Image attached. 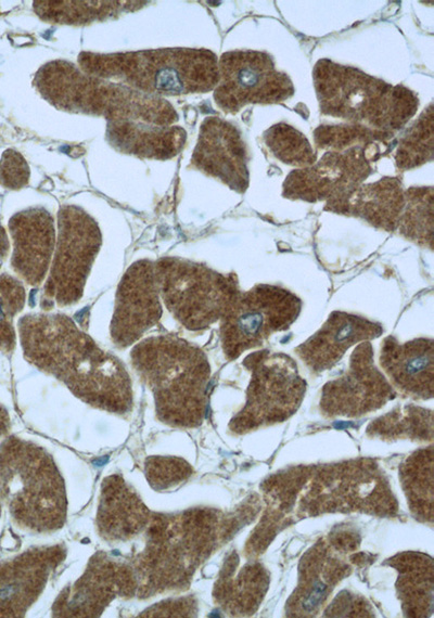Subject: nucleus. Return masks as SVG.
Instances as JSON below:
<instances>
[{
	"label": "nucleus",
	"instance_id": "nucleus-1",
	"mask_svg": "<svg viewBox=\"0 0 434 618\" xmlns=\"http://www.w3.org/2000/svg\"><path fill=\"white\" fill-rule=\"evenodd\" d=\"M17 330L25 359L63 382L84 402L116 414L131 410V381L125 365L69 317L30 313L18 320Z\"/></svg>",
	"mask_w": 434,
	"mask_h": 618
},
{
	"label": "nucleus",
	"instance_id": "nucleus-2",
	"mask_svg": "<svg viewBox=\"0 0 434 618\" xmlns=\"http://www.w3.org/2000/svg\"><path fill=\"white\" fill-rule=\"evenodd\" d=\"M130 359L153 394L161 422L176 427L202 423L210 365L200 347L176 335L151 336L131 349Z\"/></svg>",
	"mask_w": 434,
	"mask_h": 618
},
{
	"label": "nucleus",
	"instance_id": "nucleus-3",
	"mask_svg": "<svg viewBox=\"0 0 434 618\" xmlns=\"http://www.w3.org/2000/svg\"><path fill=\"white\" fill-rule=\"evenodd\" d=\"M79 68L153 96L203 93L219 81L218 59L206 49L163 48L118 53L81 52Z\"/></svg>",
	"mask_w": 434,
	"mask_h": 618
},
{
	"label": "nucleus",
	"instance_id": "nucleus-4",
	"mask_svg": "<svg viewBox=\"0 0 434 618\" xmlns=\"http://www.w3.org/2000/svg\"><path fill=\"white\" fill-rule=\"evenodd\" d=\"M34 86L46 101L66 112L102 116L107 121L133 120L157 126H171L178 120L167 100L89 75L65 60L42 65Z\"/></svg>",
	"mask_w": 434,
	"mask_h": 618
},
{
	"label": "nucleus",
	"instance_id": "nucleus-5",
	"mask_svg": "<svg viewBox=\"0 0 434 618\" xmlns=\"http://www.w3.org/2000/svg\"><path fill=\"white\" fill-rule=\"evenodd\" d=\"M0 499L20 527L50 532L66 520L65 485L51 455L11 436L0 443Z\"/></svg>",
	"mask_w": 434,
	"mask_h": 618
},
{
	"label": "nucleus",
	"instance_id": "nucleus-6",
	"mask_svg": "<svg viewBox=\"0 0 434 618\" xmlns=\"http://www.w3.org/2000/svg\"><path fill=\"white\" fill-rule=\"evenodd\" d=\"M312 78L322 114L375 130H399L419 106L417 95L408 88L327 59L316 63Z\"/></svg>",
	"mask_w": 434,
	"mask_h": 618
},
{
	"label": "nucleus",
	"instance_id": "nucleus-7",
	"mask_svg": "<svg viewBox=\"0 0 434 618\" xmlns=\"http://www.w3.org/2000/svg\"><path fill=\"white\" fill-rule=\"evenodd\" d=\"M210 520L201 513L152 516L144 549L131 565L136 595L179 588L210 544Z\"/></svg>",
	"mask_w": 434,
	"mask_h": 618
},
{
	"label": "nucleus",
	"instance_id": "nucleus-8",
	"mask_svg": "<svg viewBox=\"0 0 434 618\" xmlns=\"http://www.w3.org/2000/svg\"><path fill=\"white\" fill-rule=\"evenodd\" d=\"M154 262L161 299L189 331H204L218 322L241 291L234 272L221 273L179 257Z\"/></svg>",
	"mask_w": 434,
	"mask_h": 618
},
{
	"label": "nucleus",
	"instance_id": "nucleus-9",
	"mask_svg": "<svg viewBox=\"0 0 434 618\" xmlns=\"http://www.w3.org/2000/svg\"><path fill=\"white\" fill-rule=\"evenodd\" d=\"M302 300L291 291L259 283L240 291L219 320L221 348L227 360L261 346L273 333L286 331L298 318Z\"/></svg>",
	"mask_w": 434,
	"mask_h": 618
},
{
	"label": "nucleus",
	"instance_id": "nucleus-10",
	"mask_svg": "<svg viewBox=\"0 0 434 618\" xmlns=\"http://www.w3.org/2000/svg\"><path fill=\"white\" fill-rule=\"evenodd\" d=\"M242 364L251 372L246 402L230 422L242 433L279 423L295 413L306 390L295 360L284 352L260 349L248 353Z\"/></svg>",
	"mask_w": 434,
	"mask_h": 618
},
{
	"label": "nucleus",
	"instance_id": "nucleus-11",
	"mask_svg": "<svg viewBox=\"0 0 434 618\" xmlns=\"http://www.w3.org/2000/svg\"><path fill=\"white\" fill-rule=\"evenodd\" d=\"M102 245L98 222L81 207L64 205L58 211V236L43 301L59 306L77 302Z\"/></svg>",
	"mask_w": 434,
	"mask_h": 618
},
{
	"label": "nucleus",
	"instance_id": "nucleus-12",
	"mask_svg": "<svg viewBox=\"0 0 434 618\" xmlns=\"http://www.w3.org/2000/svg\"><path fill=\"white\" fill-rule=\"evenodd\" d=\"M219 81L214 100L219 108L234 114L247 104H272L291 98L294 87L265 52L235 50L218 60Z\"/></svg>",
	"mask_w": 434,
	"mask_h": 618
},
{
	"label": "nucleus",
	"instance_id": "nucleus-13",
	"mask_svg": "<svg viewBox=\"0 0 434 618\" xmlns=\"http://www.w3.org/2000/svg\"><path fill=\"white\" fill-rule=\"evenodd\" d=\"M381 153L376 144L328 151L314 165L292 170L283 182L282 195L308 203L337 201L360 185Z\"/></svg>",
	"mask_w": 434,
	"mask_h": 618
},
{
	"label": "nucleus",
	"instance_id": "nucleus-14",
	"mask_svg": "<svg viewBox=\"0 0 434 618\" xmlns=\"http://www.w3.org/2000/svg\"><path fill=\"white\" fill-rule=\"evenodd\" d=\"M373 358L374 350L369 340L355 347L347 371L322 388L320 409L326 416H360L395 398V390Z\"/></svg>",
	"mask_w": 434,
	"mask_h": 618
},
{
	"label": "nucleus",
	"instance_id": "nucleus-15",
	"mask_svg": "<svg viewBox=\"0 0 434 618\" xmlns=\"http://www.w3.org/2000/svg\"><path fill=\"white\" fill-rule=\"evenodd\" d=\"M162 314L155 262L137 260L126 270L117 287L110 325L113 343L119 348L135 344Z\"/></svg>",
	"mask_w": 434,
	"mask_h": 618
},
{
	"label": "nucleus",
	"instance_id": "nucleus-16",
	"mask_svg": "<svg viewBox=\"0 0 434 618\" xmlns=\"http://www.w3.org/2000/svg\"><path fill=\"white\" fill-rule=\"evenodd\" d=\"M136 593L137 582L131 566L97 554L74 587L60 595L54 611L58 616L95 617L116 596Z\"/></svg>",
	"mask_w": 434,
	"mask_h": 618
},
{
	"label": "nucleus",
	"instance_id": "nucleus-17",
	"mask_svg": "<svg viewBox=\"0 0 434 618\" xmlns=\"http://www.w3.org/2000/svg\"><path fill=\"white\" fill-rule=\"evenodd\" d=\"M247 151L241 133L220 117H207L201 125L191 163L230 189L244 193L248 186Z\"/></svg>",
	"mask_w": 434,
	"mask_h": 618
},
{
	"label": "nucleus",
	"instance_id": "nucleus-18",
	"mask_svg": "<svg viewBox=\"0 0 434 618\" xmlns=\"http://www.w3.org/2000/svg\"><path fill=\"white\" fill-rule=\"evenodd\" d=\"M64 555V551L54 545L33 549L0 562V617L24 616Z\"/></svg>",
	"mask_w": 434,
	"mask_h": 618
},
{
	"label": "nucleus",
	"instance_id": "nucleus-19",
	"mask_svg": "<svg viewBox=\"0 0 434 618\" xmlns=\"http://www.w3.org/2000/svg\"><path fill=\"white\" fill-rule=\"evenodd\" d=\"M9 230L13 240L12 269L27 284H41L55 248L53 217L42 207L26 208L10 218Z\"/></svg>",
	"mask_w": 434,
	"mask_h": 618
},
{
	"label": "nucleus",
	"instance_id": "nucleus-20",
	"mask_svg": "<svg viewBox=\"0 0 434 618\" xmlns=\"http://www.w3.org/2000/svg\"><path fill=\"white\" fill-rule=\"evenodd\" d=\"M380 322L341 310L332 311L321 327L295 349L312 373L333 368L354 345L380 337Z\"/></svg>",
	"mask_w": 434,
	"mask_h": 618
},
{
	"label": "nucleus",
	"instance_id": "nucleus-21",
	"mask_svg": "<svg viewBox=\"0 0 434 618\" xmlns=\"http://www.w3.org/2000/svg\"><path fill=\"white\" fill-rule=\"evenodd\" d=\"M379 361L403 394L418 399L433 397V338L418 337L400 343L393 335L386 336L381 343Z\"/></svg>",
	"mask_w": 434,
	"mask_h": 618
},
{
	"label": "nucleus",
	"instance_id": "nucleus-22",
	"mask_svg": "<svg viewBox=\"0 0 434 618\" xmlns=\"http://www.w3.org/2000/svg\"><path fill=\"white\" fill-rule=\"evenodd\" d=\"M404 192L398 178L384 177L361 183L337 201L327 202L324 210L357 217L376 229L394 232L405 205Z\"/></svg>",
	"mask_w": 434,
	"mask_h": 618
},
{
	"label": "nucleus",
	"instance_id": "nucleus-23",
	"mask_svg": "<svg viewBox=\"0 0 434 618\" xmlns=\"http://www.w3.org/2000/svg\"><path fill=\"white\" fill-rule=\"evenodd\" d=\"M151 518L145 504L119 476L103 480L97 525L105 540H130L146 529Z\"/></svg>",
	"mask_w": 434,
	"mask_h": 618
},
{
	"label": "nucleus",
	"instance_id": "nucleus-24",
	"mask_svg": "<svg viewBox=\"0 0 434 618\" xmlns=\"http://www.w3.org/2000/svg\"><path fill=\"white\" fill-rule=\"evenodd\" d=\"M106 139L122 153L144 158L168 159L182 150L187 133L179 126L117 120L107 121Z\"/></svg>",
	"mask_w": 434,
	"mask_h": 618
},
{
	"label": "nucleus",
	"instance_id": "nucleus-25",
	"mask_svg": "<svg viewBox=\"0 0 434 618\" xmlns=\"http://www.w3.org/2000/svg\"><path fill=\"white\" fill-rule=\"evenodd\" d=\"M37 15L47 22L82 25L116 16L143 1H34Z\"/></svg>",
	"mask_w": 434,
	"mask_h": 618
},
{
	"label": "nucleus",
	"instance_id": "nucleus-26",
	"mask_svg": "<svg viewBox=\"0 0 434 618\" xmlns=\"http://www.w3.org/2000/svg\"><path fill=\"white\" fill-rule=\"evenodd\" d=\"M405 205L396 231L423 248L433 249L434 192L432 186H411L404 192Z\"/></svg>",
	"mask_w": 434,
	"mask_h": 618
},
{
	"label": "nucleus",
	"instance_id": "nucleus-27",
	"mask_svg": "<svg viewBox=\"0 0 434 618\" xmlns=\"http://www.w3.org/2000/svg\"><path fill=\"white\" fill-rule=\"evenodd\" d=\"M433 105L422 112L400 139L395 153L400 169H411L432 160L434 143Z\"/></svg>",
	"mask_w": 434,
	"mask_h": 618
},
{
	"label": "nucleus",
	"instance_id": "nucleus-28",
	"mask_svg": "<svg viewBox=\"0 0 434 618\" xmlns=\"http://www.w3.org/2000/svg\"><path fill=\"white\" fill-rule=\"evenodd\" d=\"M270 152L282 163L295 167H309L317 162L307 138L294 127L279 123L264 132Z\"/></svg>",
	"mask_w": 434,
	"mask_h": 618
},
{
	"label": "nucleus",
	"instance_id": "nucleus-29",
	"mask_svg": "<svg viewBox=\"0 0 434 618\" xmlns=\"http://www.w3.org/2000/svg\"><path fill=\"white\" fill-rule=\"evenodd\" d=\"M368 430L383 436H431L432 411L412 404L397 408L372 422Z\"/></svg>",
	"mask_w": 434,
	"mask_h": 618
},
{
	"label": "nucleus",
	"instance_id": "nucleus-30",
	"mask_svg": "<svg viewBox=\"0 0 434 618\" xmlns=\"http://www.w3.org/2000/svg\"><path fill=\"white\" fill-rule=\"evenodd\" d=\"M315 142L319 149L344 151L354 146H368L378 141L385 142L393 133L375 130L363 125L319 126L315 132Z\"/></svg>",
	"mask_w": 434,
	"mask_h": 618
},
{
	"label": "nucleus",
	"instance_id": "nucleus-31",
	"mask_svg": "<svg viewBox=\"0 0 434 618\" xmlns=\"http://www.w3.org/2000/svg\"><path fill=\"white\" fill-rule=\"evenodd\" d=\"M25 300L22 282L8 273L0 274V351L3 353H11L15 348L13 320L24 308Z\"/></svg>",
	"mask_w": 434,
	"mask_h": 618
},
{
	"label": "nucleus",
	"instance_id": "nucleus-32",
	"mask_svg": "<svg viewBox=\"0 0 434 618\" xmlns=\"http://www.w3.org/2000/svg\"><path fill=\"white\" fill-rule=\"evenodd\" d=\"M144 472L152 488L165 490L186 479L191 469L187 462L178 458L150 456L145 461Z\"/></svg>",
	"mask_w": 434,
	"mask_h": 618
},
{
	"label": "nucleus",
	"instance_id": "nucleus-33",
	"mask_svg": "<svg viewBox=\"0 0 434 618\" xmlns=\"http://www.w3.org/2000/svg\"><path fill=\"white\" fill-rule=\"evenodd\" d=\"M29 167L21 153L9 149L0 159V184L7 189L18 190L29 181Z\"/></svg>",
	"mask_w": 434,
	"mask_h": 618
},
{
	"label": "nucleus",
	"instance_id": "nucleus-34",
	"mask_svg": "<svg viewBox=\"0 0 434 618\" xmlns=\"http://www.w3.org/2000/svg\"><path fill=\"white\" fill-rule=\"evenodd\" d=\"M10 243L8 240L7 232L2 226H0V263L4 260L9 253Z\"/></svg>",
	"mask_w": 434,
	"mask_h": 618
},
{
	"label": "nucleus",
	"instance_id": "nucleus-35",
	"mask_svg": "<svg viewBox=\"0 0 434 618\" xmlns=\"http://www.w3.org/2000/svg\"><path fill=\"white\" fill-rule=\"evenodd\" d=\"M10 428V416L7 409L0 404V438L3 437Z\"/></svg>",
	"mask_w": 434,
	"mask_h": 618
},
{
	"label": "nucleus",
	"instance_id": "nucleus-36",
	"mask_svg": "<svg viewBox=\"0 0 434 618\" xmlns=\"http://www.w3.org/2000/svg\"><path fill=\"white\" fill-rule=\"evenodd\" d=\"M0 512H1V506H0Z\"/></svg>",
	"mask_w": 434,
	"mask_h": 618
}]
</instances>
